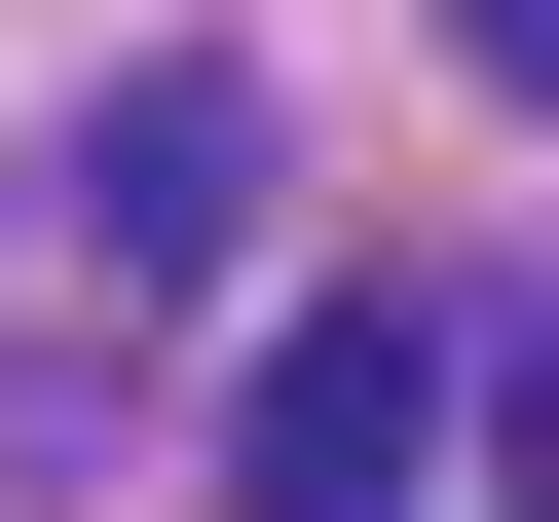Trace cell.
I'll list each match as a JSON object with an SVG mask.
<instances>
[{"instance_id": "6da1fadb", "label": "cell", "mask_w": 559, "mask_h": 522, "mask_svg": "<svg viewBox=\"0 0 559 522\" xmlns=\"http://www.w3.org/2000/svg\"><path fill=\"white\" fill-rule=\"evenodd\" d=\"M485 373H448V299H299L261 336V411H224V522H411V448H448Z\"/></svg>"}, {"instance_id": "7a4b0ae2", "label": "cell", "mask_w": 559, "mask_h": 522, "mask_svg": "<svg viewBox=\"0 0 559 522\" xmlns=\"http://www.w3.org/2000/svg\"><path fill=\"white\" fill-rule=\"evenodd\" d=\"M261 187H299V112H261V75H112V112H75V261H112V299H224Z\"/></svg>"}, {"instance_id": "3957f363", "label": "cell", "mask_w": 559, "mask_h": 522, "mask_svg": "<svg viewBox=\"0 0 559 522\" xmlns=\"http://www.w3.org/2000/svg\"><path fill=\"white\" fill-rule=\"evenodd\" d=\"M485 485H522V522H559V336H522V373H485Z\"/></svg>"}, {"instance_id": "277c9868", "label": "cell", "mask_w": 559, "mask_h": 522, "mask_svg": "<svg viewBox=\"0 0 559 522\" xmlns=\"http://www.w3.org/2000/svg\"><path fill=\"white\" fill-rule=\"evenodd\" d=\"M448 38H485V75H522V112H559V0H448Z\"/></svg>"}]
</instances>
